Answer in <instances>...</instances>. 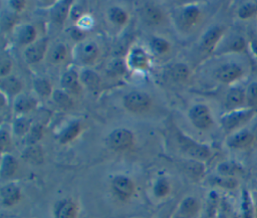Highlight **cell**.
Masks as SVG:
<instances>
[{
    "label": "cell",
    "instance_id": "e575fe53",
    "mask_svg": "<svg viewBox=\"0 0 257 218\" xmlns=\"http://www.w3.org/2000/svg\"><path fill=\"white\" fill-rule=\"evenodd\" d=\"M242 213L243 218H253V205L248 192L245 190L242 197Z\"/></svg>",
    "mask_w": 257,
    "mask_h": 218
},
{
    "label": "cell",
    "instance_id": "f546056e",
    "mask_svg": "<svg viewBox=\"0 0 257 218\" xmlns=\"http://www.w3.org/2000/svg\"><path fill=\"white\" fill-rule=\"evenodd\" d=\"M171 76L177 81H184L189 76V68L184 63H176L171 68Z\"/></svg>",
    "mask_w": 257,
    "mask_h": 218
},
{
    "label": "cell",
    "instance_id": "c3c4849f",
    "mask_svg": "<svg viewBox=\"0 0 257 218\" xmlns=\"http://www.w3.org/2000/svg\"><path fill=\"white\" fill-rule=\"evenodd\" d=\"M72 36H73L75 39H79L80 37L83 36V33L81 32L80 29H74V30H72Z\"/></svg>",
    "mask_w": 257,
    "mask_h": 218
},
{
    "label": "cell",
    "instance_id": "f907efd6",
    "mask_svg": "<svg viewBox=\"0 0 257 218\" xmlns=\"http://www.w3.org/2000/svg\"><path fill=\"white\" fill-rule=\"evenodd\" d=\"M256 216H257V204H256Z\"/></svg>",
    "mask_w": 257,
    "mask_h": 218
},
{
    "label": "cell",
    "instance_id": "7dc6e473",
    "mask_svg": "<svg viewBox=\"0 0 257 218\" xmlns=\"http://www.w3.org/2000/svg\"><path fill=\"white\" fill-rule=\"evenodd\" d=\"M9 4L11 5V7H12L15 11L22 10V9L25 7V2H24V1H20V0H13V1H10Z\"/></svg>",
    "mask_w": 257,
    "mask_h": 218
},
{
    "label": "cell",
    "instance_id": "d6986e66",
    "mask_svg": "<svg viewBox=\"0 0 257 218\" xmlns=\"http://www.w3.org/2000/svg\"><path fill=\"white\" fill-rule=\"evenodd\" d=\"M17 168H18V163L13 156L9 154L2 156L0 174L3 179L11 178L16 173Z\"/></svg>",
    "mask_w": 257,
    "mask_h": 218
},
{
    "label": "cell",
    "instance_id": "7a4b0ae2",
    "mask_svg": "<svg viewBox=\"0 0 257 218\" xmlns=\"http://www.w3.org/2000/svg\"><path fill=\"white\" fill-rule=\"evenodd\" d=\"M254 108L232 111L221 119V125L226 132H231L237 127L247 123L254 115Z\"/></svg>",
    "mask_w": 257,
    "mask_h": 218
},
{
    "label": "cell",
    "instance_id": "b9f144b4",
    "mask_svg": "<svg viewBox=\"0 0 257 218\" xmlns=\"http://www.w3.org/2000/svg\"><path fill=\"white\" fill-rule=\"evenodd\" d=\"M16 17L13 15V13H7L2 16V21H1V26L4 30H8L11 28V26L14 24Z\"/></svg>",
    "mask_w": 257,
    "mask_h": 218
},
{
    "label": "cell",
    "instance_id": "1f68e13d",
    "mask_svg": "<svg viewBox=\"0 0 257 218\" xmlns=\"http://www.w3.org/2000/svg\"><path fill=\"white\" fill-rule=\"evenodd\" d=\"M153 193L158 198L166 197L170 193V184H169V182L164 178H161V179L157 180L155 185H154V188H153Z\"/></svg>",
    "mask_w": 257,
    "mask_h": 218
},
{
    "label": "cell",
    "instance_id": "9a60e30c",
    "mask_svg": "<svg viewBox=\"0 0 257 218\" xmlns=\"http://www.w3.org/2000/svg\"><path fill=\"white\" fill-rule=\"evenodd\" d=\"M223 33V28L220 26H214L211 27L203 36L201 46L203 49L210 51L214 48L220 37L222 36Z\"/></svg>",
    "mask_w": 257,
    "mask_h": 218
},
{
    "label": "cell",
    "instance_id": "5b68a950",
    "mask_svg": "<svg viewBox=\"0 0 257 218\" xmlns=\"http://www.w3.org/2000/svg\"><path fill=\"white\" fill-rule=\"evenodd\" d=\"M151 104L148 94L141 91H131L123 96V105L131 112L146 111Z\"/></svg>",
    "mask_w": 257,
    "mask_h": 218
},
{
    "label": "cell",
    "instance_id": "6da1fadb",
    "mask_svg": "<svg viewBox=\"0 0 257 218\" xmlns=\"http://www.w3.org/2000/svg\"><path fill=\"white\" fill-rule=\"evenodd\" d=\"M179 146L182 149L183 152H185L188 156H190L192 159L201 161L206 160L210 157V149L202 144H199L186 136H179L178 139Z\"/></svg>",
    "mask_w": 257,
    "mask_h": 218
},
{
    "label": "cell",
    "instance_id": "8992f818",
    "mask_svg": "<svg viewBox=\"0 0 257 218\" xmlns=\"http://www.w3.org/2000/svg\"><path fill=\"white\" fill-rule=\"evenodd\" d=\"M111 188L114 194L122 200H126L132 197L135 191L134 182L126 176L117 175L113 177L111 181Z\"/></svg>",
    "mask_w": 257,
    "mask_h": 218
},
{
    "label": "cell",
    "instance_id": "d4e9b609",
    "mask_svg": "<svg viewBox=\"0 0 257 218\" xmlns=\"http://www.w3.org/2000/svg\"><path fill=\"white\" fill-rule=\"evenodd\" d=\"M130 63L135 68L143 69V68H146L147 65H148V57H147L146 53L142 49L138 48V49H135L131 53Z\"/></svg>",
    "mask_w": 257,
    "mask_h": 218
},
{
    "label": "cell",
    "instance_id": "4316f807",
    "mask_svg": "<svg viewBox=\"0 0 257 218\" xmlns=\"http://www.w3.org/2000/svg\"><path fill=\"white\" fill-rule=\"evenodd\" d=\"M52 98L54 102L61 108H70L73 104V101L69 94L63 90L56 89L52 92Z\"/></svg>",
    "mask_w": 257,
    "mask_h": 218
},
{
    "label": "cell",
    "instance_id": "ee69618b",
    "mask_svg": "<svg viewBox=\"0 0 257 218\" xmlns=\"http://www.w3.org/2000/svg\"><path fill=\"white\" fill-rule=\"evenodd\" d=\"M0 143H1V150H2V152H4L5 149L8 148L9 145H10V135H9V132L7 130H5L4 128H2L1 131H0Z\"/></svg>",
    "mask_w": 257,
    "mask_h": 218
},
{
    "label": "cell",
    "instance_id": "7bdbcfd3",
    "mask_svg": "<svg viewBox=\"0 0 257 218\" xmlns=\"http://www.w3.org/2000/svg\"><path fill=\"white\" fill-rule=\"evenodd\" d=\"M124 64L121 60H114L109 65V71L113 74H122L124 72Z\"/></svg>",
    "mask_w": 257,
    "mask_h": 218
},
{
    "label": "cell",
    "instance_id": "f6af8a7d",
    "mask_svg": "<svg viewBox=\"0 0 257 218\" xmlns=\"http://www.w3.org/2000/svg\"><path fill=\"white\" fill-rule=\"evenodd\" d=\"M244 45H245V42H244L242 37H235L233 40L230 41L228 47H229L230 50L239 51L244 47Z\"/></svg>",
    "mask_w": 257,
    "mask_h": 218
},
{
    "label": "cell",
    "instance_id": "f35d334b",
    "mask_svg": "<svg viewBox=\"0 0 257 218\" xmlns=\"http://www.w3.org/2000/svg\"><path fill=\"white\" fill-rule=\"evenodd\" d=\"M257 11V6L253 3H247L242 5L238 10V16L242 19L249 18L250 16L254 15Z\"/></svg>",
    "mask_w": 257,
    "mask_h": 218
},
{
    "label": "cell",
    "instance_id": "ba28073f",
    "mask_svg": "<svg viewBox=\"0 0 257 218\" xmlns=\"http://www.w3.org/2000/svg\"><path fill=\"white\" fill-rule=\"evenodd\" d=\"M47 44H48V39L44 37L32 43L30 46H28L24 51V56L26 61L29 63H36L40 61L46 52Z\"/></svg>",
    "mask_w": 257,
    "mask_h": 218
},
{
    "label": "cell",
    "instance_id": "7c38bea8",
    "mask_svg": "<svg viewBox=\"0 0 257 218\" xmlns=\"http://www.w3.org/2000/svg\"><path fill=\"white\" fill-rule=\"evenodd\" d=\"M253 139L254 137L249 131L243 130L236 133L232 137H230L227 144L230 148H233V149H244L251 145V143L253 142Z\"/></svg>",
    "mask_w": 257,
    "mask_h": 218
},
{
    "label": "cell",
    "instance_id": "74e56055",
    "mask_svg": "<svg viewBox=\"0 0 257 218\" xmlns=\"http://www.w3.org/2000/svg\"><path fill=\"white\" fill-rule=\"evenodd\" d=\"M42 137V127L39 125H34L31 127L27 135V142L29 145H35Z\"/></svg>",
    "mask_w": 257,
    "mask_h": 218
},
{
    "label": "cell",
    "instance_id": "681fc988",
    "mask_svg": "<svg viewBox=\"0 0 257 218\" xmlns=\"http://www.w3.org/2000/svg\"><path fill=\"white\" fill-rule=\"evenodd\" d=\"M251 48H252L253 52L257 55V37L252 38V41H251Z\"/></svg>",
    "mask_w": 257,
    "mask_h": 218
},
{
    "label": "cell",
    "instance_id": "8fae6325",
    "mask_svg": "<svg viewBox=\"0 0 257 218\" xmlns=\"http://www.w3.org/2000/svg\"><path fill=\"white\" fill-rule=\"evenodd\" d=\"M98 54L97 45L93 42L81 43L77 49V59L83 63H91Z\"/></svg>",
    "mask_w": 257,
    "mask_h": 218
},
{
    "label": "cell",
    "instance_id": "bcb514c9",
    "mask_svg": "<svg viewBox=\"0 0 257 218\" xmlns=\"http://www.w3.org/2000/svg\"><path fill=\"white\" fill-rule=\"evenodd\" d=\"M11 69V62L8 59L2 60L1 65H0V74L1 76H5L6 74H8V72Z\"/></svg>",
    "mask_w": 257,
    "mask_h": 218
},
{
    "label": "cell",
    "instance_id": "cb8c5ba5",
    "mask_svg": "<svg viewBox=\"0 0 257 218\" xmlns=\"http://www.w3.org/2000/svg\"><path fill=\"white\" fill-rule=\"evenodd\" d=\"M80 80L81 82L89 89H96L99 86L100 78L98 74H96L94 71L90 69H85L80 74Z\"/></svg>",
    "mask_w": 257,
    "mask_h": 218
},
{
    "label": "cell",
    "instance_id": "ffe728a7",
    "mask_svg": "<svg viewBox=\"0 0 257 218\" xmlns=\"http://www.w3.org/2000/svg\"><path fill=\"white\" fill-rule=\"evenodd\" d=\"M1 88L9 94H17L22 89V83L16 76L7 75L1 80Z\"/></svg>",
    "mask_w": 257,
    "mask_h": 218
},
{
    "label": "cell",
    "instance_id": "4fadbf2b",
    "mask_svg": "<svg viewBox=\"0 0 257 218\" xmlns=\"http://www.w3.org/2000/svg\"><path fill=\"white\" fill-rule=\"evenodd\" d=\"M60 83H61V86L66 91H68L70 93L77 94L81 90V87H80V84H79L78 74L73 69H70V70L66 71L62 75Z\"/></svg>",
    "mask_w": 257,
    "mask_h": 218
},
{
    "label": "cell",
    "instance_id": "d6a6232c",
    "mask_svg": "<svg viewBox=\"0 0 257 218\" xmlns=\"http://www.w3.org/2000/svg\"><path fill=\"white\" fill-rule=\"evenodd\" d=\"M108 16H109V19L112 22H114V23H116L118 25L124 24L126 22V20H127L126 13L122 9H120L118 7L110 8L109 11H108Z\"/></svg>",
    "mask_w": 257,
    "mask_h": 218
},
{
    "label": "cell",
    "instance_id": "ac0fdd59",
    "mask_svg": "<svg viewBox=\"0 0 257 218\" xmlns=\"http://www.w3.org/2000/svg\"><path fill=\"white\" fill-rule=\"evenodd\" d=\"M245 99V93L242 89L240 88H231L226 95V99H225V104L226 107L230 111H235L236 108H238L240 105L243 104Z\"/></svg>",
    "mask_w": 257,
    "mask_h": 218
},
{
    "label": "cell",
    "instance_id": "8d00e7d4",
    "mask_svg": "<svg viewBox=\"0 0 257 218\" xmlns=\"http://www.w3.org/2000/svg\"><path fill=\"white\" fill-rule=\"evenodd\" d=\"M186 168H187V171L189 172V175L194 178H198L202 176L204 173V166L197 160L189 161Z\"/></svg>",
    "mask_w": 257,
    "mask_h": 218
},
{
    "label": "cell",
    "instance_id": "484cf974",
    "mask_svg": "<svg viewBox=\"0 0 257 218\" xmlns=\"http://www.w3.org/2000/svg\"><path fill=\"white\" fill-rule=\"evenodd\" d=\"M79 132H80V124L78 122H73L61 133V135L59 136V142L61 144H66L72 141L74 138H76Z\"/></svg>",
    "mask_w": 257,
    "mask_h": 218
},
{
    "label": "cell",
    "instance_id": "9c48e42d",
    "mask_svg": "<svg viewBox=\"0 0 257 218\" xmlns=\"http://www.w3.org/2000/svg\"><path fill=\"white\" fill-rule=\"evenodd\" d=\"M0 197L3 206L11 207L17 204L21 199V191L16 184L7 183L1 187Z\"/></svg>",
    "mask_w": 257,
    "mask_h": 218
},
{
    "label": "cell",
    "instance_id": "d590c367",
    "mask_svg": "<svg viewBox=\"0 0 257 218\" xmlns=\"http://www.w3.org/2000/svg\"><path fill=\"white\" fill-rule=\"evenodd\" d=\"M34 88L36 92L42 96H48L51 93L50 83L43 78H37L34 80Z\"/></svg>",
    "mask_w": 257,
    "mask_h": 218
},
{
    "label": "cell",
    "instance_id": "2e32d148",
    "mask_svg": "<svg viewBox=\"0 0 257 218\" xmlns=\"http://www.w3.org/2000/svg\"><path fill=\"white\" fill-rule=\"evenodd\" d=\"M200 204L194 197H187L180 204V214L183 218L195 217L198 214Z\"/></svg>",
    "mask_w": 257,
    "mask_h": 218
},
{
    "label": "cell",
    "instance_id": "44dd1931",
    "mask_svg": "<svg viewBox=\"0 0 257 218\" xmlns=\"http://www.w3.org/2000/svg\"><path fill=\"white\" fill-rule=\"evenodd\" d=\"M22 157L31 164H40L43 162V152L41 147L35 145H29L22 154Z\"/></svg>",
    "mask_w": 257,
    "mask_h": 218
},
{
    "label": "cell",
    "instance_id": "5bb4252c",
    "mask_svg": "<svg viewBox=\"0 0 257 218\" xmlns=\"http://www.w3.org/2000/svg\"><path fill=\"white\" fill-rule=\"evenodd\" d=\"M143 20L149 25H158L163 19L162 11L155 5H146L141 10Z\"/></svg>",
    "mask_w": 257,
    "mask_h": 218
},
{
    "label": "cell",
    "instance_id": "30bf717a",
    "mask_svg": "<svg viewBox=\"0 0 257 218\" xmlns=\"http://www.w3.org/2000/svg\"><path fill=\"white\" fill-rule=\"evenodd\" d=\"M77 207L72 200L59 201L54 209V218H76Z\"/></svg>",
    "mask_w": 257,
    "mask_h": 218
},
{
    "label": "cell",
    "instance_id": "603a6c76",
    "mask_svg": "<svg viewBox=\"0 0 257 218\" xmlns=\"http://www.w3.org/2000/svg\"><path fill=\"white\" fill-rule=\"evenodd\" d=\"M199 16H200V10L196 6L190 5L183 10L181 14V22L183 23V25L190 27L198 21Z\"/></svg>",
    "mask_w": 257,
    "mask_h": 218
},
{
    "label": "cell",
    "instance_id": "7402d4cb",
    "mask_svg": "<svg viewBox=\"0 0 257 218\" xmlns=\"http://www.w3.org/2000/svg\"><path fill=\"white\" fill-rule=\"evenodd\" d=\"M36 106V100L28 95H20L14 102V110L19 114H25Z\"/></svg>",
    "mask_w": 257,
    "mask_h": 218
},
{
    "label": "cell",
    "instance_id": "f1b7e54d",
    "mask_svg": "<svg viewBox=\"0 0 257 218\" xmlns=\"http://www.w3.org/2000/svg\"><path fill=\"white\" fill-rule=\"evenodd\" d=\"M66 54H67V51H66L65 45L62 43H59V44H56L50 51L49 59L52 63L58 64V63H61L65 59Z\"/></svg>",
    "mask_w": 257,
    "mask_h": 218
},
{
    "label": "cell",
    "instance_id": "83f0119b",
    "mask_svg": "<svg viewBox=\"0 0 257 218\" xmlns=\"http://www.w3.org/2000/svg\"><path fill=\"white\" fill-rule=\"evenodd\" d=\"M36 37V30L32 25H24L18 32V41L21 44H30Z\"/></svg>",
    "mask_w": 257,
    "mask_h": 218
},
{
    "label": "cell",
    "instance_id": "836d02e7",
    "mask_svg": "<svg viewBox=\"0 0 257 218\" xmlns=\"http://www.w3.org/2000/svg\"><path fill=\"white\" fill-rule=\"evenodd\" d=\"M240 167L232 162H225L218 166V172L224 177H231L240 171Z\"/></svg>",
    "mask_w": 257,
    "mask_h": 218
},
{
    "label": "cell",
    "instance_id": "4dcf8cb0",
    "mask_svg": "<svg viewBox=\"0 0 257 218\" xmlns=\"http://www.w3.org/2000/svg\"><path fill=\"white\" fill-rule=\"evenodd\" d=\"M31 127V122L27 118L22 117L15 120L13 125V131L17 136H24L28 134Z\"/></svg>",
    "mask_w": 257,
    "mask_h": 218
},
{
    "label": "cell",
    "instance_id": "277c9868",
    "mask_svg": "<svg viewBox=\"0 0 257 218\" xmlns=\"http://www.w3.org/2000/svg\"><path fill=\"white\" fill-rule=\"evenodd\" d=\"M191 123L199 130H206L211 127L213 121L209 108L204 104H197L189 112Z\"/></svg>",
    "mask_w": 257,
    "mask_h": 218
},
{
    "label": "cell",
    "instance_id": "52a82bcc",
    "mask_svg": "<svg viewBox=\"0 0 257 218\" xmlns=\"http://www.w3.org/2000/svg\"><path fill=\"white\" fill-rule=\"evenodd\" d=\"M242 68L240 65L234 62H228L223 65H221L215 72V76L218 80L230 83L232 81H235L242 75Z\"/></svg>",
    "mask_w": 257,
    "mask_h": 218
},
{
    "label": "cell",
    "instance_id": "ab89813d",
    "mask_svg": "<svg viewBox=\"0 0 257 218\" xmlns=\"http://www.w3.org/2000/svg\"><path fill=\"white\" fill-rule=\"evenodd\" d=\"M152 47L158 53H165L170 49V44L168 41H166L163 38L155 37L152 40Z\"/></svg>",
    "mask_w": 257,
    "mask_h": 218
},
{
    "label": "cell",
    "instance_id": "e0dca14e",
    "mask_svg": "<svg viewBox=\"0 0 257 218\" xmlns=\"http://www.w3.org/2000/svg\"><path fill=\"white\" fill-rule=\"evenodd\" d=\"M71 3L72 2L68 0L57 2L50 11V17L52 21L55 23H62L68 15Z\"/></svg>",
    "mask_w": 257,
    "mask_h": 218
},
{
    "label": "cell",
    "instance_id": "3957f363",
    "mask_svg": "<svg viewBox=\"0 0 257 218\" xmlns=\"http://www.w3.org/2000/svg\"><path fill=\"white\" fill-rule=\"evenodd\" d=\"M107 143L114 151H126L134 144V135L128 130L116 129L109 134Z\"/></svg>",
    "mask_w": 257,
    "mask_h": 218
},
{
    "label": "cell",
    "instance_id": "60d3db41",
    "mask_svg": "<svg viewBox=\"0 0 257 218\" xmlns=\"http://www.w3.org/2000/svg\"><path fill=\"white\" fill-rule=\"evenodd\" d=\"M246 98L249 104H257V82H252L249 84L246 92Z\"/></svg>",
    "mask_w": 257,
    "mask_h": 218
}]
</instances>
